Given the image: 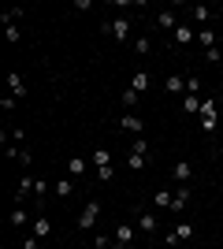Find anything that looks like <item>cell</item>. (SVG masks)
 <instances>
[{"label": "cell", "mask_w": 223, "mask_h": 249, "mask_svg": "<svg viewBox=\"0 0 223 249\" xmlns=\"http://www.w3.org/2000/svg\"><path fill=\"white\" fill-rule=\"evenodd\" d=\"M71 8H74V11H89V8H93V0H74Z\"/></svg>", "instance_id": "obj_35"}, {"label": "cell", "mask_w": 223, "mask_h": 249, "mask_svg": "<svg viewBox=\"0 0 223 249\" xmlns=\"http://www.w3.org/2000/svg\"><path fill=\"white\" fill-rule=\"evenodd\" d=\"M49 190H52V186H49V182H41V178H37V186H34V194H37V201H41L45 194H49Z\"/></svg>", "instance_id": "obj_34"}, {"label": "cell", "mask_w": 223, "mask_h": 249, "mask_svg": "<svg viewBox=\"0 0 223 249\" xmlns=\"http://www.w3.org/2000/svg\"><path fill=\"white\" fill-rule=\"evenodd\" d=\"M171 178H175V182H190L193 178V164L190 160H179V164L171 167Z\"/></svg>", "instance_id": "obj_8"}, {"label": "cell", "mask_w": 223, "mask_h": 249, "mask_svg": "<svg viewBox=\"0 0 223 249\" xmlns=\"http://www.w3.org/2000/svg\"><path fill=\"white\" fill-rule=\"evenodd\" d=\"M138 234H141V231L134 227V223H119L112 238H116V242H119V246H123V249H130V246H134V238H138Z\"/></svg>", "instance_id": "obj_2"}, {"label": "cell", "mask_w": 223, "mask_h": 249, "mask_svg": "<svg viewBox=\"0 0 223 249\" xmlns=\"http://www.w3.org/2000/svg\"><path fill=\"white\" fill-rule=\"evenodd\" d=\"M164 93L186 97V78H182V74H168V78H164Z\"/></svg>", "instance_id": "obj_3"}, {"label": "cell", "mask_w": 223, "mask_h": 249, "mask_svg": "<svg viewBox=\"0 0 223 249\" xmlns=\"http://www.w3.org/2000/svg\"><path fill=\"white\" fill-rule=\"evenodd\" d=\"M193 234H197L193 223H175V238H179V242H193Z\"/></svg>", "instance_id": "obj_19"}, {"label": "cell", "mask_w": 223, "mask_h": 249, "mask_svg": "<svg viewBox=\"0 0 223 249\" xmlns=\"http://www.w3.org/2000/svg\"><path fill=\"white\" fill-rule=\"evenodd\" d=\"M52 194H56V197H60V201H67V197H71V194H74V178H60V182H56V186H52Z\"/></svg>", "instance_id": "obj_13"}, {"label": "cell", "mask_w": 223, "mask_h": 249, "mask_svg": "<svg viewBox=\"0 0 223 249\" xmlns=\"http://www.w3.org/2000/svg\"><path fill=\"white\" fill-rule=\"evenodd\" d=\"M93 164L97 167H108V164H112V153H108V149H97V153H93Z\"/></svg>", "instance_id": "obj_27"}, {"label": "cell", "mask_w": 223, "mask_h": 249, "mask_svg": "<svg viewBox=\"0 0 223 249\" xmlns=\"http://www.w3.org/2000/svg\"><path fill=\"white\" fill-rule=\"evenodd\" d=\"M26 219H30V216H26V208H22V205H15V208H11V219H8V223H11V227H22Z\"/></svg>", "instance_id": "obj_23"}, {"label": "cell", "mask_w": 223, "mask_h": 249, "mask_svg": "<svg viewBox=\"0 0 223 249\" xmlns=\"http://www.w3.org/2000/svg\"><path fill=\"white\" fill-rule=\"evenodd\" d=\"M30 234H34V238H49V234H52V219L37 216V219H34V227H30Z\"/></svg>", "instance_id": "obj_10"}, {"label": "cell", "mask_w": 223, "mask_h": 249, "mask_svg": "<svg viewBox=\"0 0 223 249\" xmlns=\"http://www.w3.org/2000/svg\"><path fill=\"white\" fill-rule=\"evenodd\" d=\"M19 19H22V8H8V11H0V22H4V26H15Z\"/></svg>", "instance_id": "obj_20"}, {"label": "cell", "mask_w": 223, "mask_h": 249, "mask_svg": "<svg viewBox=\"0 0 223 249\" xmlns=\"http://www.w3.org/2000/svg\"><path fill=\"white\" fill-rule=\"evenodd\" d=\"M4 30H8V41L15 45V41H22V34H19V26H4Z\"/></svg>", "instance_id": "obj_33"}, {"label": "cell", "mask_w": 223, "mask_h": 249, "mask_svg": "<svg viewBox=\"0 0 223 249\" xmlns=\"http://www.w3.org/2000/svg\"><path fill=\"white\" fill-rule=\"evenodd\" d=\"M197 45H205V49H216V34H212V26H201V30H197Z\"/></svg>", "instance_id": "obj_18"}, {"label": "cell", "mask_w": 223, "mask_h": 249, "mask_svg": "<svg viewBox=\"0 0 223 249\" xmlns=\"http://www.w3.org/2000/svg\"><path fill=\"white\" fill-rule=\"evenodd\" d=\"M130 89H134V93H145L149 89V71H134V78H130Z\"/></svg>", "instance_id": "obj_14"}, {"label": "cell", "mask_w": 223, "mask_h": 249, "mask_svg": "<svg viewBox=\"0 0 223 249\" xmlns=\"http://www.w3.org/2000/svg\"><path fill=\"white\" fill-rule=\"evenodd\" d=\"M205 60H208V63H220L223 52H220V49H205Z\"/></svg>", "instance_id": "obj_32"}, {"label": "cell", "mask_w": 223, "mask_h": 249, "mask_svg": "<svg viewBox=\"0 0 223 249\" xmlns=\"http://www.w3.org/2000/svg\"><path fill=\"white\" fill-rule=\"evenodd\" d=\"M182 112H186V115H201V97L186 93V97H182Z\"/></svg>", "instance_id": "obj_16"}, {"label": "cell", "mask_w": 223, "mask_h": 249, "mask_svg": "<svg viewBox=\"0 0 223 249\" xmlns=\"http://www.w3.org/2000/svg\"><path fill=\"white\" fill-rule=\"evenodd\" d=\"M108 34H112L116 41H127L130 37V19H112L108 22Z\"/></svg>", "instance_id": "obj_6"}, {"label": "cell", "mask_w": 223, "mask_h": 249, "mask_svg": "<svg viewBox=\"0 0 223 249\" xmlns=\"http://www.w3.org/2000/svg\"><path fill=\"white\" fill-rule=\"evenodd\" d=\"M4 153H8V160H19L22 149H19V145H4Z\"/></svg>", "instance_id": "obj_37"}, {"label": "cell", "mask_w": 223, "mask_h": 249, "mask_svg": "<svg viewBox=\"0 0 223 249\" xmlns=\"http://www.w3.org/2000/svg\"><path fill=\"white\" fill-rule=\"evenodd\" d=\"M186 93L201 97V78H197V74H186Z\"/></svg>", "instance_id": "obj_25"}, {"label": "cell", "mask_w": 223, "mask_h": 249, "mask_svg": "<svg viewBox=\"0 0 223 249\" xmlns=\"http://www.w3.org/2000/svg\"><path fill=\"white\" fill-rule=\"evenodd\" d=\"M37 242H41V238H34V234H30V238L22 242V249H37Z\"/></svg>", "instance_id": "obj_38"}, {"label": "cell", "mask_w": 223, "mask_h": 249, "mask_svg": "<svg viewBox=\"0 0 223 249\" xmlns=\"http://www.w3.org/2000/svg\"><path fill=\"white\" fill-rule=\"evenodd\" d=\"M186 205H190V190L182 186V190H175V201H171V208H168V212H182Z\"/></svg>", "instance_id": "obj_15"}, {"label": "cell", "mask_w": 223, "mask_h": 249, "mask_svg": "<svg viewBox=\"0 0 223 249\" xmlns=\"http://www.w3.org/2000/svg\"><path fill=\"white\" fill-rule=\"evenodd\" d=\"M97 178H101V182H112V178H116V167L108 164V167H97Z\"/></svg>", "instance_id": "obj_29"}, {"label": "cell", "mask_w": 223, "mask_h": 249, "mask_svg": "<svg viewBox=\"0 0 223 249\" xmlns=\"http://www.w3.org/2000/svg\"><path fill=\"white\" fill-rule=\"evenodd\" d=\"M86 175V160H67V178H82Z\"/></svg>", "instance_id": "obj_22"}, {"label": "cell", "mask_w": 223, "mask_h": 249, "mask_svg": "<svg viewBox=\"0 0 223 249\" xmlns=\"http://www.w3.org/2000/svg\"><path fill=\"white\" fill-rule=\"evenodd\" d=\"M8 89H11V97H15V101H22V97H26V82H22V74L8 71Z\"/></svg>", "instance_id": "obj_9"}, {"label": "cell", "mask_w": 223, "mask_h": 249, "mask_svg": "<svg viewBox=\"0 0 223 249\" xmlns=\"http://www.w3.org/2000/svg\"><path fill=\"white\" fill-rule=\"evenodd\" d=\"M190 15H193V22H197V26H208V22H212V8H205V4H193Z\"/></svg>", "instance_id": "obj_12"}, {"label": "cell", "mask_w": 223, "mask_h": 249, "mask_svg": "<svg viewBox=\"0 0 223 249\" xmlns=\"http://www.w3.org/2000/svg\"><path fill=\"white\" fill-rule=\"evenodd\" d=\"M156 26H164L168 34L179 30V19H175V11H156Z\"/></svg>", "instance_id": "obj_11"}, {"label": "cell", "mask_w": 223, "mask_h": 249, "mask_svg": "<svg viewBox=\"0 0 223 249\" xmlns=\"http://www.w3.org/2000/svg\"><path fill=\"white\" fill-rule=\"evenodd\" d=\"M15 104H19L15 97H4V101H0V108H4V112H15Z\"/></svg>", "instance_id": "obj_36"}, {"label": "cell", "mask_w": 223, "mask_h": 249, "mask_svg": "<svg viewBox=\"0 0 223 249\" xmlns=\"http://www.w3.org/2000/svg\"><path fill=\"white\" fill-rule=\"evenodd\" d=\"M123 104H127V108H134V104H138V93H134L130 86H127V89H123Z\"/></svg>", "instance_id": "obj_31"}, {"label": "cell", "mask_w": 223, "mask_h": 249, "mask_svg": "<svg viewBox=\"0 0 223 249\" xmlns=\"http://www.w3.org/2000/svg\"><path fill=\"white\" fill-rule=\"evenodd\" d=\"M134 227H138L141 234H145V238H153V234H156V216H153V212H138Z\"/></svg>", "instance_id": "obj_4"}, {"label": "cell", "mask_w": 223, "mask_h": 249, "mask_svg": "<svg viewBox=\"0 0 223 249\" xmlns=\"http://www.w3.org/2000/svg\"><path fill=\"white\" fill-rule=\"evenodd\" d=\"M134 52H138V56H149V52H153V37H138V41H134Z\"/></svg>", "instance_id": "obj_26"}, {"label": "cell", "mask_w": 223, "mask_h": 249, "mask_svg": "<svg viewBox=\"0 0 223 249\" xmlns=\"http://www.w3.org/2000/svg\"><path fill=\"white\" fill-rule=\"evenodd\" d=\"M145 164H149V156H141V153H130L127 156V167H130V171H145Z\"/></svg>", "instance_id": "obj_21"}, {"label": "cell", "mask_w": 223, "mask_h": 249, "mask_svg": "<svg viewBox=\"0 0 223 249\" xmlns=\"http://www.w3.org/2000/svg\"><path fill=\"white\" fill-rule=\"evenodd\" d=\"M130 153H141V156H149V142H145V138H134V145H130Z\"/></svg>", "instance_id": "obj_30"}, {"label": "cell", "mask_w": 223, "mask_h": 249, "mask_svg": "<svg viewBox=\"0 0 223 249\" xmlns=\"http://www.w3.org/2000/svg\"><path fill=\"white\" fill-rule=\"evenodd\" d=\"M175 37V45H190V41H197V30H193L190 22H179V30L171 34Z\"/></svg>", "instance_id": "obj_7"}, {"label": "cell", "mask_w": 223, "mask_h": 249, "mask_svg": "<svg viewBox=\"0 0 223 249\" xmlns=\"http://www.w3.org/2000/svg\"><path fill=\"white\" fill-rule=\"evenodd\" d=\"M97 219H101V201H86V208L78 212V219H74V223H78V231H93Z\"/></svg>", "instance_id": "obj_1"}, {"label": "cell", "mask_w": 223, "mask_h": 249, "mask_svg": "<svg viewBox=\"0 0 223 249\" xmlns=\"http://www.w3.org/2000/svg\"><path fill=\"white\" fill-rule=\"evenodd\" d=\"M119 130H127V134H141V130H145V123H141L134 112H123V119H119Z\"/></svg>", "instance_id": "obj_5"}, {"label": "cell", "mask_w": 223, "mask_h": 249, "mask_svg": "<svg viewBox=\"0 0 223 249\" xmlns=\"http://www.w3.org/2000/svg\"><path fill=\"white\" fill-rule=\"evenodd\" d=\"M175 201V190H156V208H171Z\"/></svg>", "instance_id": "obj_24"}, {"label": "cell", "mask_w": 223, "mask_h": 249, "mask_svg": "<svg viewBox=\"0 0 223 249\" xmlns=\"http://www.w3.org/2000/svg\"><path fill=\"white\" fill-rule=\"evenodd\" d=\"M34 186H37V182H34L30 175H22V178H19V190H15V197H19V201H26V197L34 194Z\"/></svg>", "instance_id": "obj_17"}, {"label": "cell", "mask_w": 223, "mask_h": 249, "mask_svg": "<svg viewBox=\"0 0 223 249\" xmlns=\"http://www.w3.org/2000/svg\"><path fill=\"white\" fill-rule=\"evenodd\" d=\"M201 119H216V101H201Z\"/></svg>", "instance_id": "obj_28"}]
</instances>
